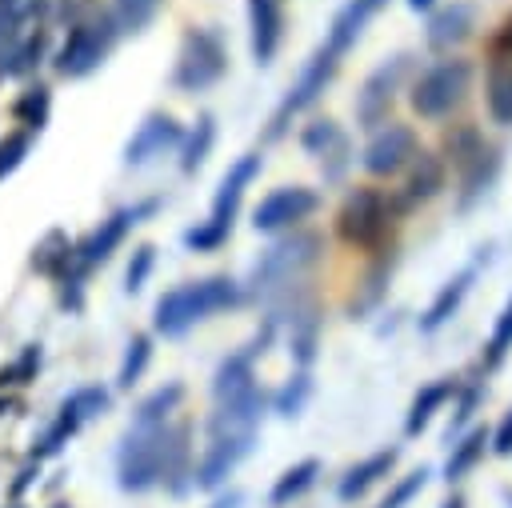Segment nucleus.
I'll return each instance as SVG.
<instances>
[{
  "instance_id": "f257e3e1",
  "label": "nucleus",
  "mask_w": 512,
  "mask_h": 508,
  "mask_svg": "<svg viewBox=\"0 0 512 508\" xmlns=\"http://www.w3.org/2000/svg\"><path fill=\"white\" fill-rule=\"evenodd\" d=\"M184 456V428H164V424H132L120 448V488L124 492H144L160 484L168 472H176Z\"/></svg>"
},
{
  "instance_id": "f03ea898",
  "label": "nucleus",
  "mask_w": 512,
  "mask_h": 508,
  "mask_svg": "<svg viewBox=\"0 0 512 508\" xmlns=\"http://www.w3.org/2000/svg\"><path fill=\"white\" fill-rule=\"evenodd\" d=\"M236 300H240V288L228 276H208V280H196V284H180V288H172L156 300V328L164 336H180L196 320H208L212 312L232 308Z\"/></svg>"
},
{
  "instance_id": "7ed1b4c3",
  "label": "nucleus",
  "mask_w": 512,
  "mask_h": 508,
  "mask_svg": "<svg viewBox=\"0 0 512 508\" xmlns=\"http://www.w3.org/2000/svg\"><path fill=\"white\" fill-rule=\"evenodd\" d=\"M468 84H472V64H468V60H440V64H432V68L412 84L408 104H412L416 116L440 120V116H448V112L464 100Z\"/></svg>"
},
{
  "instance_id": "20e7f679",
  "label": "nucleus",
  "mask_w": 512,
  "mask_h": 508,
  "mask_svg": "<svg viewBox=\"0 0 512 508\" xmlns=\"http://www.w3.org/2000/svg\"><path fill=\"white\" fill-rule=\"evenodd\" d=\"M228 68V52L224 40L212 28H192L180 44V60H176V84L184 92H204L208 84H216Z\"/></svg>"
},
{
  "instance_id": "39448f33",
  "label": "nucleus",
  "mask_w": 512,
  "mask_h": 508,
  "mask_svg": "<svg viewBox=\"0 0 512 508\" xmlns=\"http://www.w3.org/2000/svg\"><path fill=\"white\" fill-rule=\"evenodd\" d=\"M388 200L384 192L376 188H356L344 204H340V216H336V232L344 244L352 248H372L388 236Z\"/></svg>"
},
{
  "instance_id": "423d86ee",
  "label": "nucleus",
  "mask_w": 512,
  "mask_h": 508,
  "mask_svg": "<svg viewBox=\"0 0 512 508\" xmlns=\"http://www.w3.org/2000/svg\"><path fill=\"white\" fill-rule=\"evenodd\" d=\"M316 248H320L316 236H292V240L272 244V248L256 260V268H252V288H256V292H268V288H276V284H288L292 276H300V272L316 260Z\"/></svg>"
},
{
  "instance_id": "0eeeda50",
  "label": "nucleus",
  "mask_w": 512,
  "mask_h": 508,
  "mask_svg": "<svg viewBox=\"0 0 512 508\" xmlns=\"http://www.w3.org/2000/svg\"><path fill=\"white\" fill-rule=\"evenodd\" d=\"M336 68H340V60L328 52V48H316V56L304 64V72H300V80L288 88V96H284V104L276 108V116H272V128H268V136H280L284 128H288V120L296 116V112H304L308 104H316L320 100V92L328 88V80L336 76Z\"/></svg>"
},
{
  "instance_id": "6e6552de",
  "label": "nucleus",
  "mask_w": 512,
  "mask_h": 508,
  "mask_svg": "<svg viewBox=\"0 0 512 508\" xmlns=\"http://www.w3.org/2000/svg\"><path fill=\"white\" fill-rule=\"evenodd\" d=\"M408 68H412V56L400 52V56L384 60V64L364 80V88H360V96H356V120H360V128H376V124L388 120L392 96H396L400 80L408 76Z\"/></svg>"
},
{
  "instance_id": "1a4fd4ad",
  "label": "nucleus",
  "mask_w": 512,
  "mask_h": 508,
  "mask_svg": "<svg viewBox=\"0 0 512 508\" xmlns=\"http://www.w3.org/2000/svg\"><path fill=\"white\" fill-rule=\"evenodd\" d=\"M320 208V196L312 188H300V184H284L276 192H268L256 212H252V228L256 232H276V228H288V224H300L304 216H312Z\"/></svg>"
},
{
  "instance_id": "9d476101",
  "label": "nucleus",
  "mask_w": 512,
  "mask_h": 508,
  "mask_svg": "<svg viewBox=\"0 0 512 508\" xmlns=\"http://www.w3.org/2000/svg\"><path fill=\"white\" fill-rule=\"evenodd\" d=\"M416 156V132L408 124H384L372 132L364 148V172L368 176H396Z\"/></svg>"
},
{
  "instance_id": "9b49d317",
  "label": "nucleus",
  "mask_w": 512,
  "mask_h": 508,
  "mask_svg": "<svg viewBox=\"0 0 512 508\" xmlns=\"http://www.w3.org/2000/svg\"><path fill=\"white\" fill-rule=\"evenodd\" d=\"M108 44H112V28L108 24H76L56 56V68L64 76H88L104 56H108Z\"/></svg>"
},
{
  "instance_id": "f8f14e48",
  "label": "nucleus",
  "mask_w": 512,
  "mask_h": 508,
  "mask_svg": "<svg viewBox=\"0 0 512 508\" xmlns=\"http://www.w3.org/2000/svg\"><path fill=\"white\" fill-rule=\"evenodd\" d=\"M256 176H260V156H256V152L240 156V160L224 172V180H220V188H216V200H212V224H216V228L232 232V216H236V208H240V196H244V188H248Z\"/></svg>"
},
{
  "instance_id": "ddd939ff",
  "label": "nucleus",
  "mask_w": 512,
  "mask_h": 508,
  "mask_svg": "<svg viewBox=\"0 0 512 508\" xmlns=\"http://www.w3.org/2000/svg\"><path fill=\"white\" fill-rule=\"evenodd\" d=\"M180 140V124L172 120V116H148L136 132H132V140L124 144V164L128 168H140V164H148L152 156H160L164 148H172Z\"/></svg>"
},
{
  "instance_id": "4468645a",
  "label": "nucleus",
  "mask_w": 512,
  "mask_h": 508,
  "mask_svg": "<svg viewBox=\"0 0 512 508\" xmlns=\"http://www.w3.org/2000/svg\"><path fill=\"white\" fill-rule=\"evenodd\" d=\"M476 28V8L468 0H452L448 8L432 12L428 20V48L432 52H452L456 44H464Z\"/></svg>"
},
{
  "instance_id": "2eb2a0df",
  "label": "nucleus",
  "mask_w": 512,
  "mask_h": 508,
  "mask_svg": "<svg viewBox=\"0 0 512 508\" xmlns=\"http://www.w3.org/2000/svg\"><path fill=\"white\" fill-rule=\"evenodd\" d=\"M388 0H348L340 12H336V20H332V28H328V40H324V48L340 60L360 36H364V28H368V20L384 8Z\"/></svg>"
},
{
  "instance_id": "dca6fc26",
  "label": "nucleus",
  "mask_w": 512,
  "mask_h": 508,
  "mask_svg": "<svg viewBox=\"0 0 512 508\" xmlns=\"http://www.w3.org/2000/svg\"><path fill=\"white\" fill-rule=\"evenodd\" d=\"M136 208H120V212H112L108 220H100V228L80 244V256H72L80 268H92V264H100V260H108L112 252H116V244L128 236V228L136 224Z\"/></svg>"
},
{
  "instance_id": "f3484780",
  "label": "nucleus",
  "mask_w": 512,
  "mask_h": 508,
  "mask_svg": "<svg viewBox=\"0 0 512 508\" xmlns=\"http://www.w3.org/2000/svg\"><path fill=\"white\" fill-rule=\"evenodd\" d=\"M248 20H252V56L256 64H272L284 32V12L280 0H248Z\"/></svg>"
},
{
  "instance_id": "a211bd4d",
  "label": "nucleus",
  "mask_w": 512,
  "mask_h": 508,
  "mask_svg": "<svg viewBox=\"0 0 512 508\" xmlns=\"http://www.w3.org/2000/svg\"><path fill=\"white\" fill-rule=\"evenodd\" d=\"M252 440L256 436H212V448H208V456H204V464H200V488H216L244 456H248V448H252Z\"/></svg>"
},
{
  "instance_id": "6ab92c4d",
  "label": "nucleus",
  "mask_w": 512,
  "mask_h": 508,
  "mask_svg": "<svg viewBox=\"0 0 512 508\" xmlns=\"http://www.w3.org/2000/svg\"><path fill=\"white\" fill-rule=\"evenodd\" d=\"M472 280H476V264H468V268H460L436 296H432V304L424 308V316H420V332H436V328H444L452 316H456V308L464 304V296H468V288H472Z\"/></svg>"
},
{
  "instance_id": "aec40b11",
  "label": "nucleus",
  "mask_w": 512,
  "mask_h": 508,
  "mask_svg": "<svg viewBox=\"0 0 512 508\" xmlns=\"http://www.w3.org/2000/svg\"><path fill=\"white\" fill-rule=\"evenodd\" d=\"M444 188V160L432 152H416L412 156V172L404 180V208H416L424 200H432Z\"/></svg>"
},
{
  "instance_id": "412c9836",
  "label": "nucleus",
  "mask_w": 512,
  "mask_h": 508,
  "mask_svg": "<svg viewBox=\"0 0 512 508\" xmlns=\"http://www.w3.org/2000/svg\"><path fill=\"white\" fill-rule=\"evenodd\" d=\"M392 464H396V448H384V452H372L364 464L348 468V476L340 480V500H360L380 476H388Z\"/></svg>"
},
{
  "instance_id": "4be33fe9",
  "label": "nucleus",
  "mask_w": 512,
  "mask_h": 508,
  "mask_svg": "<svg viewBox=\"0 0 512 508\" xmlns=\"http://www.w3.org/2000/svg\"><path fill=\"white\" fill-rule=\"evenodd\" d=\"M252 388H256V380H252V356L248 352H236L216 368V384H212L216 400H232V396H244Z\"/></svg>"
},
{
  "instance_id": "5701e85b",
  "label": "nucleus",
  "mask_w": 512,
  "mask_h": 508,
  "mask_svg": "<svg viewBox=\"0 0 512 508\" xmlns=\"http://www.w3.org/2000/svg\"><path fill=\"white\" fill-rule=\"evenodd\" d=\"M456 392V384L452 380H436V384H424L420 392H416V400H412V408H408V420H404V432L408 436H420V428L436 416V408L448 400Z\"/></svg>"
},
{
  "instance_id": "b1692460",
  "label": "nucleus",
  "mask_w": 512,
  "mask_h": 508,
  "mask_svg": "<svg viewBox=\"0 0 512 508\" xmlns=\"http://www.w3.org/2000/svg\"><path fill=\"white\" fill-rule=\"evenodd\" d=\"M488 116L504 128H512V64H492L488 72Z\"/></svg>"
},
{
  "instance_id": "393cba45",
  "label": "nucleus",
  "mask_w": 512,
  "mask_h": 508,
  "mask_svg": "<svg viewBox=\"0 0 512 508\" xmlns=\"http://www.w3.org/2000/svg\"><path fill=\"white\" fill-rule=\"evenodd\" d=\"M316 472H320V460H300L296 468H288L280 480H276V488H272V504L276 508H284L288 500H296V496H304L312 484H316Z\"/></svg>"
},
{
  "instance_id": "a878e982",
  "label": "nucleus",
  "mask_w": 512,
  "mask_h": 508,
  "mask_svg": "<svg viewBox=\"0 0 512 508\" xmlns=\"http://www.w3.org/2000/svg\"><path fill=\"white\" fill-rule=\"evenodd\" d=\"M484 444H488V432H484V428H472L460 444H452V456H448V464H444V480H460V476L484 456Z\"/></svg>"
},
{
  "instance_id": "bb28decb",
  "label": "nucleus",
  "mask_w": 512,
  "mask_h": 508,
  "mask_svg": "<svg viewBox=\"0 0 512 508\" xmlns=\"http://www.w3.org/2000/svg\"><path fill=\"white\" fill-rule=\"evenodd\" d=\"M444 148H448V160H456V164H460V172H464V168H472V164L484 156V140H480V132H476L472 124H460L456 132H448Z\"/></svg>"
},
{
  "instance_id": "cd10ccee",
  "label": "nucleus",
  "mask_w": 512,
  "mask_h": 508,
  "mask_svg": "<svg viewBox=\"0 0 512 508\" xmlns=\"http://www.w3.org/2000/svg\"><path fill=\"white\" fill-rule=\"evenodd\" d=\"M160 12V0H116V12H112V24L120 32H140L148 28V20Z\"/></svg>"
},
{
  "instance_id": "c85d7f7f",
  "label": "nucleus",
  "mask_w": 512,
  "mask_h": 508,
  "mask_svg": "<svg viewBox=\"0 0 512 508\" xmlns=\"http://www.w3.org/2000/svg\"><path fill=\"white\" fill-rule=\"evenodd\" d=\"M212 140H216V120H212V116H200V120H196V132H192L188 144H184V160H180V168H184V172H196V168L204 164Z\"/></svg>"
},
{
  "instance_id": "c756f323",
  "label": "nucleus",
  "mask_w": 512,
  "mask_h": 508,
  "mask_svg": "<svg viewBox=\"0 0 512 508\" xmlns=\"http://www.w3.org/2000/svg\"><path fill=\"white\" fill-rule=\"evenodd\" d=\"M496 172H500V152H496V148H484V156H480L472 168H464V204H468L472 196H480V192L496 180Z\"/></svg>"
},
{
  "instance_id": "7c9ffc66",
  "label": "nucleus",
  "mask_w": 512,
  "mask_h": 508,
  "mask_svg": "<svg viewBox=\"0 0 512 508\" xmlns=\"http://www.w3.org/2000/svg\"><path fill=\"white\" fill-rule=\"evenodd\" d=\"M180 396H184V388H180V384H168V388L152 392V396L136 408V424H164V416L180 404Z\"/></svg>"
},
{
  "instance_id": "2f4dec72",
  "label": "nucleus",
  "mask_w": 512,
  "mask_h": 508,
  "mask_svg": "<svg viewBox=\"0 0 512 508\" xmlns=\"http://www.w3.org/2000/svg\"><path fill=\"white\" fill-rule=\"evenodd\" d=\"M308 396H312V380H308V372H296V376L276 392V412H280V416H300L304 404H308Z\"/></svg>"
},
{
  "instance_id": "473e14b6",
  "label": "nucleus",
  "mask_w": 512,
  "mask_h": 508,
  "mask_svg": "<svg viewBox=\"0 0 512 508\" xmlns=\"http://www.w3.org/2000/svg\"><path fill=\"white\" fill-rule=\"evenodd\" d=\"M104 408H108V392H104V388H80V392H72V396L64 400V408H60V412H68V416L80 424V420L100 416Z\"/></svg>"
},
{
  "instance_id": "72a5a7b5",
  "label": "nucleus",
  "mask_w": 512,
  "mask_h": 508,
  "mask_svg": "<svg viewBox=\"0 0 512 508\" xmlns=\"http://www.w3.org/2000/svg\"><path fill=\"white\" fill-rule=\"evenodd\" d=\"M148 356H152V344H148V336H132V344H128V352H124V364H120V376H116V384H120V388H132V384L140 380V372H144Z\"/></svg>"
},
{
  "instance_id": "f704fd0d",
  "label": "nucleus",
  "mask_w": 512,
  "mask_h": 508,
  "mask_svg": "<svg viewBox=\"0 0 512 508\" xmlns=\"http://www.w3.org/2000/svg\"><path fill=\"white\" fill-rule=\"evenodd\" d=\"M340 136H344V132L336 128V120H328V116H324V120H312V124L300 132V144H304V152L324 156V152H328V148H332Z\"/></svg>"
},
{
  "instance_id": "c9c22d12",
  "label": "nucleus",
  "mask_w": 512,
  "mask_h": 508,
  "mask_svg": "<svg viewBox=\"0 0 512 508\" xmlns=\"http://www.w3.org/2000/svg\"><path fill=\"white\" fill-rule=\"evenodd\" d=\"M32 260H36V268H40V272H60V268H68V264H72V248L64 244V236H60V232H52V236L36 248V256H32Z\"/></svg>"
},
{
  "instance_id": "e433bc0d",
  "label": "nucleus",
  "mask_w": 512,
  "mask_h": 508,
  "mask_svg": "<svg viewBox=\"0 0 512 508\" xmlns=\"http://www.w3.org/2000/svg\"><path fill=\"white\" fill-rule=\"evenodd\" d=\"M508 348H512V300L496 316V328H492V340H488V364H500Z\"/></svg>"
},
{
  "instance_id": "4c0bfd02",
  "label": "nucleus",
  "mask_w": 512,
  "mask_h": 508,
  "mask_svg": "<svg viewBox=\"0 0 512 508\" xmlns=\"http://www.w3.org/2000/svg\"><path fill=\"white\" fill-rule=\"evenodd\" d=\"M228 240V232L224 228H216L212 220H204V224H196V228H188L184 232V244L188 248H196V252H212V248H220Z\"/></svg>"
},
{
  "instance_id": "58836bf2",
  "label": "nucleus",
  "mask_w": 512,
  "mask_h": 508,
  "mask_svg": "<svg viewBox=\"0 0 512 508\" xmlns=\"http://www.w3.org/2000/svg\"><path fill=\"white\" fill-rule=\"evenodd\" d=\"M152 264H156V248H152V244H140V248L132 252V264H128V292H140V288H144Z\"/></svg>"
},
{
  "instance_id": "ea45409f",
  "label": "nucleus",
  "mask_w": 512,
  "mask_h": 508,
  "mask_svg": "<svg viewBox=\"0 0 512 508\" xmlns=\"http://www.w3.org/2000/svg\"><path fill=\"white\" fill-rule=\"evenodd\" d=\"M76 432V420L68 416V412H60V420L44 432V440H40V448H36V456H52V452H60L64 448V440Z\"/></svg>"
},
{
  "instance_id": "a19ab883",
  "label": "nucleus",
  "mask_w": 512,
  "mask_h": 508,
  "mask_svg": "<svg viewBox=\"0 0 512 508\" xmlns=\"http://www.w3.org/2000/svg\"><path fill=\"white\" fill-rule=\"evenodd\" d=\"M36 368H40V348H28V352H24L16 364L0 368V384H28Z\"/></svg>"
},
{
  "instance_id": "79ce46f5",
  "label": "nucleus",
  "mask_w": 512,
  "mask_h": 508,
  "mask_svg": "<svg viewBox=\"0 0 512 508\" xmlns=\"http://www.w3.org/2000/svg\"><path fill=\"white\" fill-rule=\"evenodd\" d=\"M348 152H352V148H348V140L340 136V140L320 156V168H324V176H328V180H340V176H344V168H348V160H352Z\"/></svg>"
},
{
  "instance_id": "37998d69",
  "label": "nucleus",
  "mask_w": 512,
  "mask_h": 508,
  "mask_svg": "<svg viewBox=\"0 0 512 508\" xmlns=\"http://www.w3.org/2000/svg\"><path fill=\"white\" fill-rule=\"evenodd\" d=\"M424 484H428V468H420V472H412L404 484H396V492L384 500V508H404V504H408V500H412V496H416Z\"/></svg>"
},
{
  "instance_id": "c03bdc74",
  "label": "nucleus",
  "mask_w": 512,
  "mask_h": 508,
  "mask_svg": "<svg viewBox=\"0 0 512 508\" xmlns=\"http://www.w3.org/2000/svg\"><path fill=\"white\" fill-rule=\"evenodd\" d=\"M24 152H28V136H8V140L0 144V176H8V172L24 160Z\"/></svg>"
},
{
  "instance_id": "a18cd8bd",
  "label": "nucleus",
  "mask_w": 512,
  "mask_h": 508,
  "mask_svg": "<svg viewBox=\"0 0 512 508\" xmlns=\"http://www.w3.org/2000/svg\"><path fill=\"white\" fill-rule=\"evenodd\" d=\"M20 116H28V124H36L40 128V120H44V112H48V92L44 88H36V92H28L24 100H20V108H16Z\"/></svg>"
},
{
  "instance_id": "49530a36",
  "label": "nucleus",
  "mask_w": 512,
  "mask_h": 508,
  "mask_svg": "<svg viewBox=\"0 0 512 508\" xmlns=\"http://www.w3.org/2000/svg\"><path fill=\"white\" fill-rule=\"evenodd\" d=\"M40 4H44V0H0V16L12 20V24H20V20H28Z\"/></svg>"
},
{
  "instance_id": "de8ad7c7",
  "label": "nucleus",
  "mask_w": 512,
  "mask_h": 508,
  "mask_svg": "<svg viewBox=\"0 0 512 508\" xmlns=\"http://www.w3.org/2000/svg\"><path fill=\"white\" fill-rule=\"evenodd\" d=\"M476 400H480V388H464V396H460V404H456V420H452V432L472 416V408H476ZM448 432V436H452Z\"/></svg>"
},
{
  "instance_id": "09e8293b",
  "label": "nucleus",
  "mask_w": 512,
  "mask_h": 508,
  "mask_svg": "<svg viewBox=\"0 0 512 508\" xmlns=\"http://www.w3.org/2000/svg\"><path fill=\"white\" fill-rule=\"evenodd\" d=\"M492 452L512 456V412L500 420V428H496V436H492Z\"/></svg>"
},
{
  "instance_id": "8fccbe9b",
  "label": "nucleus",
  "mask_w": 512,
  "mask_h": 508,
  "mask_svg": "<svg viewBox=\"0 0 512 508\" xmlns=\"http://www.w3.org/2000/svg\"><path fill=\"white\" fill-rule=\"evenodd\" d=\"M492 52H496V56H512V16L500 24V32H496V40H492Z\"/></svg>"
},
{
  "instance_id": "3c124183",
  "label": "nucleus",
  "mask_w": 512,
  "mask_h": 508,
  "mask_svg": "<svg viewBox=\"0 0 512 508\" xmlns=\"http://www.w3.org/2000/svg\"><path fill=\"white\" fill-rule=\"evenodd\" d=\"M236 504H240V492H228V496H220L212 508H236Z\"/></svg>"
},
{
  "instance_id": "603ef678",
  "label": "nucleus",
  "mask_w": 512,
  "mask_h": 508,
  "mask_svg": "<svg viewBox=\"0 0 512 508\" xmlns=\"http://www.w3.org/2000/svg\"><path fill=\"white\" fill-rule=\"evenodd\" d=\"M404 4H408V8H412V12H428V8H432V4H436V0H404Z\"/></svg>"
},
{
  "instance_id": "864d4df0",
  "label": "nucleus",
  "mask_w": 512,
  "mask_h": 508,
  "mask_svg": "<svg viewBox=\"0 0 512 508\" xmlns=\"http://www.w3.org/2000/svg\"><path fill=\"white\" fill-rule=\"evenodd\" d=\"M444 508H464V500H460V496H452V500H448Z\"/></svg>"
},
{
  "instance_id": "5fc2aeb1",
  "label": "nucleus",
  "mask_w": 512,
  "mask_h": 508,
  "mask_svg": "<svg viewBox=\"0 0 512 508\" xmlns=\"http://www.w3.org/2000/svg\"><path fill=\"white\" fill-rule=\"evenodd\" d=\"M0 412H8V404H4V400H0Z\"/></svg>"
}]
</instances>
